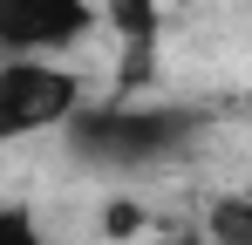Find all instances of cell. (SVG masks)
I'll return each mask as SVG.
<instances>
[{"instance_id":"obj_1","label":"cell","mask_w":252,"mask_h":245,"mask_svg":"<svg viewBox=\"0 0 252 245\" xmlns=\"http://www.w3.org/2000/svg\"><path fill=\"white\" fill-rule=\"evenodd\" d=\"M211 136V109L170 102V95H109L89 102L62 129L68 157L102 170V177H136V170H170Z\"/></svg>"},{"instance_id":"obj_2","label":"cell","mask_w":252,"mask_h":245,"mask_svg":"<svg viewBox=\"0 0 252 245\" xmlns=\"http://www.w3.org/2000/svg\"><path fill=\"white\" fill-rule=\"evenodd\" d=\"M82 109H89V82L68 61H41V55L0 61V150L34 143V136H62Z\"/></svg>"},{"instance_id":"obj_3","label":"cell","mask_w":252,"mask_h":245,"mask_svg":"<svg viewBox=\"0 0 252 245\" xmlns=\"http://www.w3.org/2000/svg\"><path fill=\"white\" fill-rule=\"evenodd\" d=\"M95 28H102L95 0H0V61H14V55L62 61Z\"/></svg>"},{"instance_id":"obj_4","label":"cell","mask_w":252,"mask_h":245,"mask_svg":"<svg viewBox=\"0 0 252 245\" xmlns=\"http://www.w3.org/2000/svg\"><path fill=\"white\" fill-rule=\"evenodd\" d=\"M102 28L116 34V95H143L157 75V48H164V0H95Z\"/></svg>"},{"instance_id":"obj_5","label":"cell","mask_w":252,"mask_h":245,"mask_svg":"<svg viewBox=\"0 0 252 245\" xmlns=\"http://www.w3.org/2000/svg\"><path fill=\"white\" fill-rule=\"evenodd\" d=\"M211 245H252V184H239V191H218V198L205 204V225H198Z\"/></svg>"},{"instance_id":"obj_6","label":"cell","mask_w":252,"mask_h":245,"mask_svg":"<svg viewBox=\"0 0 252 245\" xmlns=\"http://www.w3.org/2000/svg\"><path fill=\"white\" fill-rule=\"evenodd\" d=\"M0 245H48L41 218H34V204H21V198H0Z\"/></svg>"},{"instance_id":"obj_7","label":"cell","mask_w":252,"mask_h":245,"mask_svg":"<svg viewBox=\"0 0 252 245\" xmlns=\"http://www.w3.org/2000/svg\"><path fill=\"white\" fill-rule=\"evenodd\" d=\"M143 245H211L205 232H184V225H170V232H150Z\"/></svg>"}]
</instances>
